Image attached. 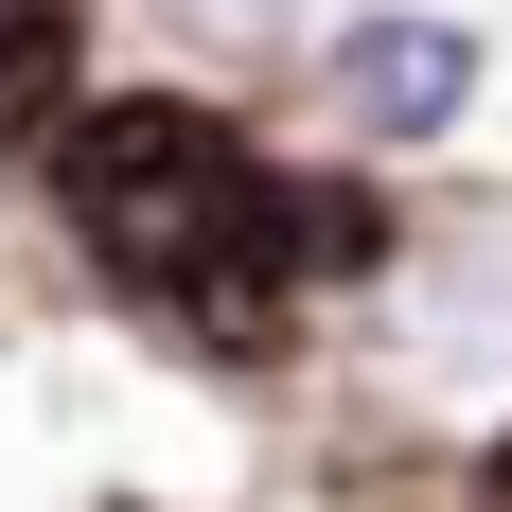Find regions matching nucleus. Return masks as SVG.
<instances>
[{
    "instance_id": "nucleus-5",
    "label": "nucleus",
    "mask_w": 512,
    "mask_h": 512,
    "mask_svg": "<svg viewBox=\"0 0 512 512\" xmlns=\"http://www.w3.org/2000/svg\"><path fill=\"white\" fill-rule=\"evenodd\" d=\"M495 495H512V442H495Z\"/></svg>"
},
{
    "instance_id": "nucleus-3",
    "label": "nucleus",
    "mask_w": 512,
    "mask_h": 512,
    "mask_svg": "<svg viewBox=\"0 0 512 512\" xmlns=\"http://www.w3.org/2000/svg\"><path fill=\"white\" fill-rule=\"evenodd\" d=\"M371 248H389V212L354 177H283V283H354Z\"/></svg>"
},
{
    "instance_id": "nucleus-4",
    "label": "nucleus",
    "mask_w": 512,
    "mask_h": 512,
    "mask_svg": "<svg viewBox=\"0 0 512 512\" xmlns=\"http://www.w3.org/2000/svg\"><path fill=\"white\" fill-rule=\"evenodd\" d=\"M71 106V0H0V124Z\"/></svg>"
},
{
    "instance_id": "nucleus-1",
    "label": "nucleus",
    "mask_w": 512,
    "mask_h": 512,
    "mask_svg": "<svg viewBox=\"0 0 512 512\" xmlns=\"http://www.w3.org/2000/svg\"><path fill=\"white\" fill-rule=\"evenodd\" d=\"M53 195H71V230H89L124 283H159V301H195L212 336H248L265 301H283V177H265L212 106L177 89H124V106H71V142H53Z\"/></svg>"
},
{
    "instance_id": "nucleus-2",
    "label": "nucleus",
    "mask_w": 512,
    "mask_h": 512,
    "mask_svg": "<svg viewBox=\"0 0 512 512\" xmlns=\"http://www.w3.org/2000/svg\"><path fill=\"white\" fill-rule=\"evenodd\" d=\"M477 71H495V53H477L460 18H354V36L318 53V89L354 106L371 142H442V124L477 106Z\"/></svg>"
}]
</instances>
